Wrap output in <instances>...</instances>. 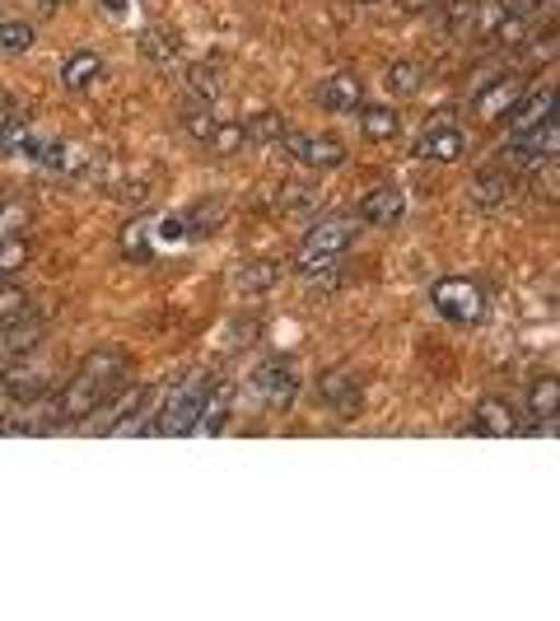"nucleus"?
Listing matches in <instances>:
<instances>
[{"label": "nucleus", "instance_id": "obj_28", "mask_svg": "<svg viewBox=\"0 0 560 621\" xmlns=\"http://www.w3.org/2000/svg\"><path fill=\"white\" fill-rule=\"evenodd\" d=\"M243 131H248L253 145H271V141H280V136H285V117H280L276 108H267V113H257Z\"/></svg>", "mask_w": 560, "mask_h": 621}, {"label": "nucleus", "instance_id": "obj_13", "mask_svg": "<svg viewBox=\"0 0 560 621\" xmlns=\"http://www.w3.org/2000/svg\"><path fill=\"white\" fill-rule=\"evenodd\" d=\"M401 215H407V197H401L393 183L388 187H374V192L360 201V220L364 224H378V230H393Z\"/></svg>", "mask_w": 560, "mask_h": 621}, {"label": "nucleus", "instance_id": "obj_42", "mask_svg": "<svg viewBox=\"0 0 560 621\" xmlns=\"http://www.w3.org/2000/svg\"><path fill=\"white\" fill-rule=\"evenodd\" d=\"M51 5H61V0H51Z\"/></svg>", "mask_w": 560, "mask_h": 621}, {"label": "nucleus", "instance_id": "obj_19", "mask_svg": "<svg viewBox=\"0 0 560 621\" xmlns=\"http://www.w3.org/2000/svg\"><path fill=\"white\" fill-rule=\"evenodd\" d=\"M467 197L477 206H500L504 197H510V168H500V164L477 168L471 183H467Z\"/></svg>", "mask_w": 560, "mask_h": 621}, {"label": "nucleus", "instance_id": "obj_21", "mask_svg": "<svg viewBox=\"0 0 560 621\" xmlns=\"http://www.w3.org/2000/svg\"><path fill=\"white\" fill-rule=\"evenodd\" d=\"M103 75V57L98 51H75L66 66H61V84L70 94H84V90H94V80Z\"/></svg>", "mask_w": 560, "mask_h": 621}, {"label": "nucleus", "instance_id": "obj_26", "mask_svg": "<svg viewBox=\"0 0 560 621\" xmlns=\"http://www.w3.org/2000/svg\"><path fill=\"white\" fill-rule=\"evenodd\" d=\"M117 244H121V257H131V262H145V257H150V220L136 215L127 230H121Z\"/></svg>", "mask_w": 560, "mask_h": 621}, {"label": "nucleus", "instance_id": "obj_10", "mask_svg": "<svg viewBox=\"0 0 560 621\" xmlns=\"http://www.w3.org/2000/svg\"><path fill=\"white\" fill-rule=\"evenodd\" d=\"M257 392L267 407H290L294 392H300V374H294L290 360H267L257 370Z\"/></svg>", "mask_w": 560, "mask_h": 621}, {"label": "nucleus", "instance_id": "obj_3", "mask_svg": "<svg viewBox=\"0 0 560 621\" xmlns=\"http://www.w3.org/2000/svg\"><path fill=\"white\" fill-rule=\"evenodd\" d=\"M430 300L453 327H477L486 318V290L477 281H467V276H444V281H434Z\"/></svg>", "mask_w": 560, "mask_h": 621}, {"label": "nucleus", "instance_id": "obj_8", "mask_svg": "<svg viewBox=\"0 0 560 621\" xmlns=\"http://www.w3.org/2000/svg\"><path fill=\"white\" fill-rule=\"evenodd\" d=\"M47 337V314L38 308H20L14 318L0 323V355H24V351H38V341Z\"/></svg>", "mask_w": 560, "mask_h": 621}, {"label": "nucleus", "instance_id": "obj_14", "mask_svg": "<svg viewBox=\"0 0 560 621\" xmlns=\"http://www.w3.org/2000/svg\"><path fill=\"white\" fill-rule=\"evenodd\" d=\"M471 425H477L481 435H490V440L518 435V411H514V402H504V398H481L477 411H471Z\"/></svg>", "mask_w": 560, "mask_h": 621}, {"label": "nucleus", "instance_id": "obj_12", "mask_svg": "<svg viewBox=\"0 0 560 621\" xmlns=\"http://www.w3.org/2000/svg\"><path fill=\"white\" fill-rule=\"evenodd\" d=\"M463 150H467V131L458 127H425V136L416 141V154L430 164H453L463 160Z\"/></svg>", "mask_w": 560, "mask_h": 621}, {"label": "nucleus", "instance_id": "obj_11", "mask_svg": "<svg viewBox=\"0 0 560 621\" xmlns=\"http://www.w3.org/2000/svg\"><path fill=\"white\" fill-rule=\"evenodd\" d=\"M360 98H364V84H360L355 71H341V75H331V80H323L318 90H313V103L327 108V113H355Z\"/></svg>", "mask_w": 560, "mask_h": 621}, {"label": "nucleus", "instance_id": "obj_22", "mask_svg": "<svg viewBox=\"0 0 560 621\" xmlns=\"http://www.w3.org/2000/svg\"><path fill=\"white\" fill-rule=\"evenodd\" d=\"M420 80H425V66L411 61V57H401L388 66V75H383V90H388L393 98H411L420 90Z\"/></svg>", "mask_w": 560, "mask_h": 621}, {"label": "nucleus", "instance_id": "obj_34", "mask_svg": "<svg viewBox=\"0 0 560 621\" xmlns=\"http://www.w3.org/2000/svg\"><path fill=\"white\" fill-rule=\"evenodd\" d=\"M20 308H28V290L14 285V281H0V323L14 318Z\"/></svg>", "mask_w": 560, "mask_h": 621}, {"label": "nucleus", "instance_id": "obj_27", "mask_svg": "<svg viewBox=\"0 0 560 621\" xmlns=\"http://www.w3.org/2000/svg\"><path fill=\"white\" fill-rule=\"evenodd\" d=\"M276 206L285 215H308L313 206H318V187H304V183H285L280 187V197H276Z\"/></svg>", "mask_w": 560, "mask_h": 621}, {"label": "nucleus", "instance_id": "obj_5", "mask_svg": "<svg viewBox=\"0 0 560 621\" xmlns=\"http://www.w3.org/2000/svg\"><path fill=\"white\" fill-rule=\"evenodd\" d=\"M51 388V370L43 365L33 351L24 355H10V365L0 370V392H5L10 402H28V398H43Z\"/></svg>", "mask_w": 560, "mask_h": 621}, {"label": "nucleus", "instance_id": "obj_32", "mask_svg": "<svg viewBox=\"0 0 560 621\" xmlns=\"http://www.w3.org/2000/svg\"><path fill=\"white\" fill-rule=\"evenodd\" d=\"M187 84L197 90L201 103H215V98H220V71H215V66H191V71H187Z\"/></svg>", "mask_w": 560, "mask_h": 621}, {"label": "nucleus", "instance_id": "obj_15", "mask_svg": "<svg viewBox=\"0 0 560 621\" xmlns=\"http://www.w3.org/2000/svg\"><path fill=\"white\" fill-rule=\"evenodd\" d=\"M318 402H327V407H341V411H350V407H360V374L355 370H327L323 378H318Z\"/></svg>", "mask_w": 560, "mask_h": 621}, {"label": "nucleus", "instance_id": "obj_23", "mask_svg": "<svg viewBox=\"0 0 560 621\" xmlns=\"http://www.w3.org/2000/svg\"><path fill=\"white\" fill-rule=\"evenodd\" d=\"M234 281H238L243 295H267L271 285H280V267L267 262V257H257V262H243V267H238Z\"/></svg>", "mask_w": 560, "mask_h": 621}, {"label": "nucleus", "instance_id": "obj_6", "mask_svg": "<svg viewBox=\"0 0 560 621\" xmlns=\"http://www.w3.org/2000/svg\"><path fill=\"white\" fill-rule=\"evenodd\" d=\"M285 150L300 160L313 174H327V168H341L346 164V145L337 136H323V131H290L285 136Z\"/></svg>", "mask_w": 560, "mask_h": 621}, {"label": "nucleus", "instance_id": "obj_20", "mask_svg": "<svg viewBox=\"0 0 560 621\" xmlns=\"http://www.w3.org/2000/svg\"><path fill=\"white\" fill-rule=\"evenodd\" d=\"M360 131L370 141H393V136H401V113L393 103H370V108L360 103Z\"/></svg>", "mask_w": 560, "mask_h": 621}, {"label": "nucleus", "instance_id": "obj_9", "mask_svg": "<svg viewBox=\"0 0 560 621\" xmlns=\"http://www.w3.org/2000/svg\"><path fill=\"white\" fill-rule=\"evenodd\" d=\"M528 90V80H518V75H500V80H490V84H481L477 90V117L481 122H500V117H510L514 113V103H518V94Z\"/></svg>", "mask_w": 560, "mask_h": 621}, {"label": "nucleus", "instance_id": "obj_39", "mask_svg": "<svg viewBox=\"0 0 560 621\" xmlns=\"http://www.w3.org/2000/svg\"><path fill=\"white\" fill-rule=\"evenodd\" d=\"M401 5H407L411 14H420V10H434V5H440V0H401Z\"/></svg>", "mask_w": 560, "mask_h": 621}, {"label": "nucleus", "instance_id": "obj_36", "mask_svg": "<svg viewBox=\"0 0 560 621\" xmlns=\"http://www.w3.org/2000/svg\"><path fill=\"white\" fill-rule=\"evenodd\" d=\"M183 127H187L191 136H197V141H206L210 127H215V122H210V113H183Z\"/></svg>", "mask_w": 560, "mask_h": 621}, {"label": "nucleus", "instance_id": "obj_29", "mask_svg": "<svg viewBox=\"0 0 560 621\" xmlns=\"http://www.w3.org/2000/svg\"><path fill=\"white\" fill-rule=\"evenodd\" d=\"M28 257H33V244H28L24 234H0V276L20 271Z\"/></svg>", "mask_w": 560, "mask_h": 621}, {"label": "nucleus", "instance_id": "obj_41", "mask_svg": "<svg viewBox=\"0 0 560 621\" xmlns=\"http://www.w3.org/2000/svg\"><path fill=\"white\" fill-rule=\"evenodd\" d=\"M360 5H374V0H360Z\"/></svg>", "mask_w": 560, "mask_h": 621}, {"label": "nucleus", "instance_id": "obj_25", "mask_svg": "<svg viewBox=\"0 0 560 621\" xmlns=\"http://www.w3.org/2000/svg\"><path fill=\"white\" fill-rule=\"evenodd\" d=\"M243 145H248V131H243V122H220V127H210V136H206V150L210 154H238Z\"/></svg>", "mask_w": 560, "mask_h": 621}, {"label": "nucleus", "instance_id": "obj_1", "mask_svg": "<svg viewBox=\"0 0 560 621\" xmlns=\"http://www.w3.org/2000/svg\"><path fill=\"white\" fill-rule=\"evenodd\" d=\"M127 378V351H117V347H108V351H94V355H84L80 360V370L70 374V384L57 392V417H61V425H75V421H90L94 411L108 402V392Z\"/></svg>", "mask_w": 560, "mask_h": 621}, {"label": "nucleus", "instance_id": "obj_24", "mask_svg": "<svg viewBox=\"0 0 560 621\" xmlns=\"http://www.w3.org/2000/svg\"><path fill=\"white\" fill-rule=\"evenodd\" d=\"M528 407H533L537 421H556V407H560V378L556 374H541L528 388Z\"/></svg>", "mask_w": 560, "mask_h": 621}, {"label": "nucleus", "instance_id": "obj_43", "mask_svg": "<svg viewBox=\"0 0 560 621\" xmlns=\"http://www.w3.org/2000/svg\"><path fill=\"white\" fill-rule=\"evenodd\" d=\"M0 201H5V192H0Z\"/></svg>", "mask_w": 560, "mask_h": 621}, {"label": "nucleus", "instance_id": "obj_37", "mask_svg": "<svg viewBox=\"0 0 560 621\" xmlns=\"http://www.w3.org/2000/svg\"><path fill=\"white\" fill-rule=\"evenodd\" d=\"M14 117H20V103L10 98V90H0V131H5V127L14 122Z\"/></svg>", "mask_w": 560, "mask_h": 621}, {"label": "nucleus", "instance_id": "obj_38", "mask_svg": "<svg viewBox=\"0 0 560 621\" xmlns=\"http://www.w3.org/2000/svg\"><path fill=\"white\" fill-rule=\"evenodd\" d=\"M160 234L168 238V244H178V238L187 234V220H183V215H173V220H164V224H160Z\"/></svg>", "mask_w": 560, "mask_h": 621}, {"label": "nucleus", "instance_id": "obj_17", "mask_svg": "<svg viewBox=\"0 0 560 621\" xmlns=\"http://www.w3.org/2000/svg\"><path fill=\"white\" fill-rule=\"evenodd\" d=\"M230 411H234V388L230 384H210L206 402H201V417H197L191 430H201V435H220L224 421H230Z\"/></svg>", "mask_w": 560, "mask_h": 621}, {"label": "nucleus", "instance_id": "obj_31", "mask_svg": "<svg viewBox=\"0 0 560 621\" xmlns=\"http://www.w3.org/2000/svg\"><path fill=\"white\" fill-rule=\"evenodd\" d=\"M33 47V24L28 20H5L0 24V51H10V57H20V51Z\"/></svg>", "mask_w": 560, "mask_h": 621}, {"label": "nucleus", "instance_id": "obj_18", "mask_svg": "<svg viewBox=\"0 0 560 621\" xmlns=\"http://www.w3.org/2000/svg\"><path fill=\"white\" fill-rule=\"evenodd\" d=\"M178 51H183V33H178V28H168V24H150L145 33H140V57L154 61V66L178 61Z\"/></svg>", "mask_w": 560, "mask_h": 621}, {"label": "nucleus", "instance_id": "obj_16", "mask_svg": "<svg viewBox=\"0 0 560 621\" xmlns=\"http://www.w3.org/2000/svg\"><path fill=\"white\" fill-rule=\"evenodd\" d=\"M547 117H556V94L551 90H523L518 103H514V113H510V127L518 136V131H528L537 122H547Z\"/></svg>", "mask_w": 560, "mask_h": 621}, {"label": "nucleus", "instance_id": "obj_33", "mask_svg": "<svg viewBox=\"0 0 560 621\" xmlns=\"http://www.w3.org/2000/svg\"><path fill=\"white\" fill-rule=\"evenodd\" d=\"M220 220H224V201H220V197H210V201H201V206H191L187 230H191V234H201V230H215Z\"/></svg>", "mask_w": 560, "mask_h": 621}, {"label": "nucleus", "instance_id": "obj_7", "mask_svg": "<svg viewBox=\"0 0 560 621\" xmlns=\"http://www.w3.org/2000/svg\"><path fill=\"white\" fill-rule=\"evenodd\" d=\"M61 417H57V402L43 398H28V402H14L5 417H0V435H47V430H57Z\"/></svg>", "mask_w": 560, "mask_h": 621}, {"label": "nucleus", "instance_id": "obj_4", "mask_svg": "<svg viewBox=\"0 0 560 621\" xmlns=\"http://www.w3.org/2000/svg\"><path fill=\"white\" fill-rule=\"evenodd\" d=\"M206 388H210V378H191V384L183 392H173V398L164 402V411L154 417V435H191V425H197L201 417V402H206Z\"/></svg>", "mask_w": 560, "mask_h": 621}, {"label": "nucleus", "instance_id": "obj_40", "mask_svg": "<svg viewBox=\"0 0 560 621\" xmlns=\"http://www.w3.org/2000/svg\"><path fill=\"white\" fill-rule=\"evenodd\" d=\"M103 5H108V10H127V0H103Z\"/></svg>", "mask_w": 560, "mask_h": 621}, {"label": "nucleus", "instance_id": "obj_35", "mask_svg": "<svg viewBox=\"0 0 560 621\" xmlns=\"http://www.w3.org/2000/svg\"><path fill=\"white\" fill-rule=\"evenodd\" d=\"M24 224H28L24 206H5V201H0V234H20Z\"/></svg>", "mask_w": 560, "mask_h": 621}, {"label": "nucleus", "instance_id": "obj_30", "mask_svg": "<svg viewBox=\"0 0 560 621\" xmlns=\"http://www.w3.org/2000/svg\"><path fill=\"white\" fill-rule=\"evenodd\" d=\"M33 145H38V131H33L28 122H20V117L0 131V150L5 154H33Z\"/></svg>", "mask_w": 560, "mask_h": 621}, {"label": "nucleus", "instance_id": "obj_2", "mask_svg": "<svg viewBox=\"0 0 560 621\" xmlns=\"http://www.w3.org/2000/svg\"><path fill=\"white\" fill-rule=\"evenodd\" d=\"M350 244H355V220H341V215L318 220V224H313V230L304 234L300 253H294V267H300V271H318V267H327V262H341Z\"/></svg>", "mask_w": 560, "mask_h": 621}]
</instances>
